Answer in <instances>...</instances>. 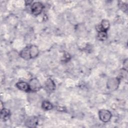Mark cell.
<instances>
[{
    "label": "cell",
    "instance_id": "obj_12",
    "mask_svg": "<svg viewBox=\"0 0 128 128\" xmlns=\"http://www.w3.org/2000/svg\"><path fill=\"white\" fill-rule=\"evenodd\" d=\"M42 107L45 110H50L52 108V104L48 101H44L42 104Z\"/></svg>",
    "mask_w": 128,
    "mask_h": 128
},
{
    "label": "cell",
    "instance_id": "obj_8",
    "mask_svg": "<svg viewBox=\"0 0 128 128\" xmlns=\"http://www.w3.org/2000/svg\"><path fill=\"white\" fill-rule=\"evenodd\" d=\"M16 86L20 90L24 92H29L30 87L28 84L24 82H19L16 84Z\"/></svg>",
    "mask_w": 128,
    "mask_h": 128
},
{
    "label": "cell",
    "instance_id": "obj_10",
    "mask_svg": "<svg viewBox=\"0 0 128 128\" xmlns=\"http://www.w3.org/2000/svg\"><path fill=\"white\" fill-rule=\"evenodd\" d=\"M30 48V55L31 58H34L38 56L39 51L38 47L36 46L32 45L29 46Z\"/></svg>",
    "mask_w": 128,
    "mask_h": 128
},
{
    "label": "cell",
    "instance_id": "obj_11",
    "mask_svg": "<svg viewBox=\"0 0 128 128\" xmlns=\"http://www.w3.org/2000/svg\"><path fill=\"white\" fill-rule=\"evenodd\" d=\"M10 111L6 108H2L0 111V117L1 118L4 120H7L10 116Z\"/></svg>",
    "mask_w": 128,
    "mask_h": 128
},
{
    "label": "cell",
    "instance_id": "obj_2",
    "mask_svg": "<svg viewBox=\"0 0 128 128\" xmlns=\"http://www.w3.org/2000/svg\"><path fill=\"white\" fill-rule=\"evenodd\" d=\"M100 119L104 122H108L112 118V114L110 112L106 110H101L98 113Z\"/></svg>",
    "mask_w": 128,
    "mask_h": 128
},
{
    "label": "cell",
    "instance_id": "obj_14",
    "mask_svg": "<svg viewBox=\"0 0 128 128\" xmlns=\"http://www.w3.org/2000/svg\"><path fill=\"white\" fill-rule=\"evenodd\" d=\"M120 8L124 12H126L127 10V4L122 2H119V4H118Z\"/></svg>",
    "mask_w": 128,
    "mask_h": 128
},
{
    "label": "cell",
    "instance_id": "obj_6",
    "mask_svg": "<svg viewBox=\"0 0 128 128\" xmlns=\"http://www.w3.org/2000/svg\"><path fill=\"white\" fill-rule=\"evenodd\" d=\"M56 88V85L54 81L51 78H48L44 84V88L47 92H53Z\"/></svg>",
    "mask_w": 128,
    "mask_h": 128
},
{
    "label": "cell",
    "instance_id": "obj_7",
    "mask_svg": "<svg viewBox=\"0 0 128 128\" xmlns=\"http://www.w3.org/2000/svg\"><path fill=\"white\" fill-rule=\"evenodd\" d=\"M109 28H110L109 22L106 20H103L102 21L100 24L97 26L96 30L98 31V32L100 31L106 32L107 30Z\"/></svg>",
    "mask_w": 128,
    "mask_h": 128
},
{
    "label": "cell",
    "instance_id": "obj_9",
    "mask_svg": "<svg viewBox=\"0 0 128 128\" xmlns=\"http://www.w3.org/2000/svg\"><path fill=\"white\" fill-rule=\"evenodd\" d=\"M20 56L24 59L26 60H28L31 58L29 46H26L20 52Z\"/></svg>",
    "mask_w": 128,
    "mask_h": 128
},
{
    "label": "cell",
    "instance_id": "obj_4",
    "mask_svg": "<svg viewBox=\"0 0 128 128\" xmlns=\"http://www.w3.org/2000/svg\"><path fill=\"white\" fill-rule=\"evenodd\" d=\"M120 83V80L118 78H112L108 81L107 86L108 88L115 90L117 88Z\"/></svg>",
    "mask_w": 128,
    "mask_h": 128
},
{
    "label": "cell",
    "instance_id": "obj_13",
    "mask_svg": "<svg viewBox=\"0 0 128 128\" xmlns=\"http://www.w3.org/2000/svg\"><path fill=\"white\" fill-rule=\"evenodd\" d=\"M107 32L105 31H100L98 32V38L100 40H104L107 38Z\"/></svg>",
    "mask_w": 128,
    "mask_h": 128
},
{
    "label": "cell",
    "instance_id": "obj_1",
    "mask_svg": "<svg viewBox=\"0 0 128 128\" xmlns=\"http://www.w3.org/2000/svg\"><path fill=\"white\" fill-rule=\"evenodd\" d=\"M44 8V5L42 2H34L31 6L32 13L35 16H38L42 12Z\"/></svg>",
    "mask_w": 128,
    "mask_h": 128
},
{
    "label": "cell",
    "instance_id": "obj_3",
    "mask_svg": "<svg viewBox=\"0 0 128 128\" xmlns=\"http://www.w3.org/2000/svg\"><path fill=\"white\" fill-rule=\"evenodd\" d=\"M30 90L32 92H36L39 90L41 88V85L39 80L36 78H34L30 80L29 83Z\"/></svg>",
    "mask_w": 128,
    "mask_h": 128
},
{
    "label": "cell",
    "instance_id": "obj_5",
    "mask_svg": "<svg viewBox=\"0 0 128 128\" xmlns=\"http://www.w3.org/2000/svg\"><path fill=\"white\" fill-rule=\"evenodd\" d=\"M38 123V118L36 116L29 117L26 119L25 122V124L28 128H35Z\"/></svg>",
    "mask_w": 128,
    "mask_h": 128
}]
</instances>
